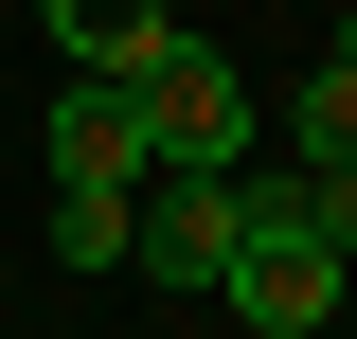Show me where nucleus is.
Returning <instances> with one entry per match:
<instances>
[{"mask_svg":"<svg viewBox=\"0 0 357 339\" xmlns=\"http://www.w3.org/2000/svg\"><path fill=\"white\" fill-rule=\"evenodd\" d=\"M340 286H357V250L304 214V161H232V268H215V303L250 339H321Z\"/></svg>","mask_w":357,"mask_h":339,"instance_id":"1","label":"nucleus"},{"mask_svg":"<svg viewBox=\"0 0 357 339\" xmlns=\"http://www.w3.org/2000/svg\"><path fill=\"white\" fill-rule=\"evenodd\" d=\"M126 89H143V179H232V161L268 143V89L232 72L215 36H161Z\"/></svg>","mask_w":357,"mask_h":339,"instance_id":"2","label":"nucleus"},{"mask_svg":"<svg viewBox=\"0 0 357 339\" xmlns=\"http://www.w3.org/2000/svg\"><path fill=\"white\" fill-rule=\"evenodd\" d=\"M126 268H143L161 303H197V286L232 268V179H143V197H126Z\"/></svg>","mask_w":357,"mask_h":339,"instance_id":"3","label":"nucleus"},{"mask_svg":"<svg viewBox=\"0 0 357 339\" xmlns=\"http://www.w3.org/2000/svg\"><path fill=\"white\" fill-rule=\"evenodd\" d=\"M36 143H54V179H89V197H126V179H143V89H126V72H54Z\"/></svg>","mask_w":357,"mask_h":339,"instance_id":"4","label":"nucleus"},{"mask_svg":"<svg viewBox=\"0 0 357 339\" xmlns=\"http://www.w3.org/2000/svg\"><path fill=\"white\" fill-rule=\"evenodd\" d=\"M36 36L72 54V72H143V54L178 36V0H36Z\"/></svg>","mask_w":357,"mask_h":339,"instance_id":"5","label":"nucleus"},{"mask_svg":"<svg viewBox=\"0 0 357 339\" xmlns=\"http://www.w3.org/2000/svg\"><path fill=\"white\" fill-rule=\"evenodd\" d=\"M286 161H340L357 179V54H321V72L286 89Z\"/></svg>","mask_w":357,"mask_h":339,"instance_id":"6","label":"nucleus"},{"mask_svg":"<svg viewBox=\"0 0 357 339\" xmlns=\"http://www.w3.org/2000/svg\"><path fill=\"white\" fill-rule=\"evenodd\" d=\"M126 197H143V179H126ZM126 197H89V179H54V197H36L54 268H126Z\"/></svg>","mask_w":357,"mask_h":339,"instance_id":"7","label":"nucleus"},{"mask_svg":"<svg viewBox=\"0 0 357 339\" xmlns=\"http://www.w3.org/2000/svg\"><path fill=\"white\" fill-rule=\"evenodd\" d=\"M340 54H357V18H340Z\"/></svg>","mask_w":357,"mask_h":339,"instance_id":"8","label":"nucleus"}]
</instances>
